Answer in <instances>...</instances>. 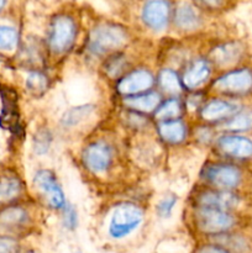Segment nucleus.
Instances as JSON below:
<instances>
[{"mask_svg": "<svg viewBox=\"0 0 252 253\" xmlns=\"http://www.w3.org/2000/svg\"><path fill=\"white\" fill-rule=\"evenodd\" d=\"M83 35V21L77 9L66 5L49 14L41 35L49 68H57L76 52Z\"/></svg>", "mask_w": 252, "mask_h": 253, "instance_id": "nucleus-2", "label": "nucleus"}, {"mask_svg": "<svg viewBox=\"0 0 252 253\" xmlns=\"http://www.w3.org/2000/svg\"><path fill=\"white\" fill-rule=\"evenodd\" d=\"M31 188L35 200L51 211L59 212L68 203L58 177L51 168H37L32 175Z\"/></svg>", "mask_w": 252, "mask_h": 253, "instance_id": "nucleus-14", "label": "nucleus"}, {"mask_svg": "<svg viewBox=\"0 0 252 253\" xmlns=\"http://www.w3.org/2000/svg\"><path fill=\"white\" fill-rule=\"evenodd\" d=\"M0 253H21V244L16 236L0 234Z\"/></svg>", "mask_w": 252, "mask_h": 253, "instance_id": "nucleus-34", "label": "nucleus"}, {"mask_svg": "<svg viewBox=\"0 0 252 253\" xmlns=\"http://www.w3.org/2000/svg\"><path fill=\"white\" fill-rule=\"evenodd\" d=\"M219 132L252 133V105L245 104L236 114L216 126Z\"/></svg>", "mask_w": 252, "mask_h": 253, "instance_id": "nucleus-26", "label": "nucleus"}, {"mask_svg": "<svg viewBox=\"0 0 252 253\" xmlns=\"http://www.w3.org/2000/svg\"><path fill=\"white\" fill-rule=\"evenodd\" d=\"M10 1L11 0H0V15H2L4 12L7 11L10 6Z\"/></svg>", "mask_w": 252, "mask_h": 253, "instance_id": "nucleus-36", "label": "nucleus"}, {"mask_svg": "<svg viewBox=\"0 0 252 253\" xmlns=\"http://www.w3.org/2000/svg\"><path fill=\"white\" fill-rule=\"evenodd\" d=\"M207 91L209 95L247 103L252 99V64L247 63L216 73Z\"/></svg>", "mask_w": 252, "mask_h": 253, "instance_id": "nucleus-9", "label": "nucleus"}, {"mask_svg": "<svg viewBox=\"0 0 252 253\" xmlns=\"http://www.w3.org/2000/svg\"><path fill=\"white\" fill-rule=\"evenodd\" d=\"M54 133L47 125H40L32 135V151L36 157H44L53 146Z\"/></svg>", "mask_w": 252, "mask_h": 253, "instance_id": "nucleus-29", "label": "nucleus"}, {"mask_svg": "<svg viewBox=\"0 0 252 253\" xmlns=\"http://www.w3.org/2000/svg\"><path fill=\"white\" fill-rule=\"evenodd\" d=\"M245 104H246V101L234 100V99L224 98V96L209 95L208 94V96L203 101L199 110L197 111L192 121L219 126L220 124H222L227 119L231 118L234 114H236Z\"/></svg>", "mask_w": 252, "mask_h": 253, "instance_id": "nucleus-19", "label": "nucleus"}, {"mask_svg": "<svg viewBox=\"0 0 252 253\" xmlns=\"http://www.w3.org/2000/svg\"><path fill=\"white\" fill-rule=\"evenodd\" d=\"M32 199L20 170L15 166H0V207Z\"/></svg>", "mask_w": 252, "mask_h": 253, "instance_id": "nucleus-20", "label": "nucleus"}, {"mask_svg": "<svg viewBox=\"0 0 252 253\" xmlns=\"http://www.w3.org/2000/svg\"><path fill=\"white\" fill-rule=\"evenodd\" d=\"M250 166L210 155L200 167L198 182L217 189L251 195L252 169Z\"/></svg>", "mask_w": 252, "mask_h": 253, "instance_id": "nucleus-4", "label": "nucleus"}, {"mask_svg": "<svg viewBox=\"0 0 252 253\" xmlns=\"http://www.w3.org/2000/svg\"><path fill=\"white\" fill-rule=\"evenodd\" d=\"M163 98L165 96L157 89H153V90L146 91V93L142 94H137V95L125 96V98L118 99V104L121 108L131 109V110L140 111V113L152 115L153 111L157 109L161 101L163 100Z\"/></svg>", "mask_w": 252, "mask_h": 253, "instance_id": "nucleus-24", "label": "nucleus"}, {"mask_svg": "<svg viewBox=\"0 0 252 253\" xmlns=\"http://www.w3.org/2000/svg\"><path fill=\"white\" fill-rule=\"evenodd\" d=\"M61 214V222L62 226L67 231H76L79 225V215L78 210L71 203H67L66 207L59 211Z\"/></svg>", "mask_w": 252, "mask_h": 253, "instance_id": "nucleus-33", "label": "nucleus"}, {"mask_svg": "<svg viewBox=\"0 0 252 253\" xmlns=\"http://www.w3.org/2000/svg\"><path fill=\"white\" fill-rule=\"evenodd\" d=\"M146 40V37H138L126 48L105 57L96 67L99 77L111 86L133 67L146 62V46L141 49Z\"/></svg>", "mask_w": 252, "mask_h": 253, "instance_id": "nucleus-10", "label": "nucleus"}, {"mask_svg": "<svg viewBox=\"0 0 252 253\" xmlns=\"http://www.w3.org/2000/svg\"><path fill=\"white\" fill-rule=\"evenodd\" d=\"M193 253H231L226 247L211 240H200Z\"/></svg>", "mask_w": 252, "mask_h": 253, "instance_id": "nucleus-35", "label": "nucleus"}, {"mask_svg": "<svg viewBox=\"0 0 252 253\" xmlns=\"http://www.w3.org/2000/svg\"><path fill=\"white\" fill-rule=\"evenodd\" d=\"M21 39V31L16 25L0 22V52L15 51L16 53Z\"/></svg>", "mask_w": 252, "mask_h": 253, "instance_id": "nucleus-30", "label": "nucleus"}, {"mask_svg": "<svg viewBox=\"0 0 252 253\" xmlns=\"http://www.w3.org/2000/svg\"><path fill=\"white\" fill-rule=\"evenodd\" d=\"M178 204V197L173 193L165 194L155 205V212L160 219H169L173 214V210Z\"/></svg>", "mask_w": 252, "mask_h": 253, "instance_id": "nucleus-32", "label": "nucleus"}, {"mask_svg": "<svg viewBox=\"0 0 252 253\" xmlns=\"http://www.w3.org/2000/svg\"><path fill=\"white\" fill-rule=\"evenodd\" d=\"M39 203L35 199L0 207V230L2 234L16 236L31 231L37 222Z\"/></svg>", "mask_w": 252, "mask_h": 253, "instance_id": "nucleus-13", "label": "nucleus"}, {"mask_svg": "<svg viewBox=\"0 0 252 253\" xmlns=\"http://www.w3.org/2000/svg\"><path fill=\"white\" fill-rule=\"evenodd\" d=\"M73 253H84V252H82V251H76V252H73Z\"/></svg>", "mask_w": 252, "mask_h": 253, "instance_id": "nucleus-37", "label": "nucleus"}, {"mask_svg": "<svg viewBox=\"0 0 252 253\" xmlns=\"http://www.w3.org/2000/svg\"><path fill=\"white\" fill-rule=\"evenodd\" d=\"M153 132L165 147H182L190 143L192 120L184 116L172 120L156 121Z\"/></svg>", "mask_w": 252, "mask_h": 253, "instance_id": "nucleus-21", "label": "nucleus"}, {"mask_svg": "<svg viewBox=\"0 0 252 253\" xmlns=\"http://www.w3.org/2000/svg\"><path fill=\"white\" fill-rule=\"evenodd\" d=\"M128 158L127 145L109 127L94 128L83 138L78 151L82 170L93 180L103 183L120 180Z\"/></svg>", "mask_w": 252, "mask_h": 253, "instance_id": "nucleus-1", "label": "nucleus"}, {"mask_svg": "<svg viewBox=\"0 0 252 253\" xmlns=\"http://www.w3.org/2000/svg\"><path fill=\"white\" fill-rule=\"evenodd\" d=\"M138 36L131 25L113 19H96L84 30L79 51L86 63L98 67L105 57L130 46Z\"/></svg>", "mask_w": 252, "mask_h": 253, "instance_id": "nucleus-3", "label": "nucleus"}, {"mask_svg": "<svg viewBox=\"0 0 252 253\" xmlns=\"http://www.w3.org/2000/svg\"><path fill=\"white\" fill-rule=\"evenodd\" d=\"M217 135H219V131H217L216 126L192 121L190 143H194L198 147H207L210 150Z\"/></svg>", "mask_w": 252, "mask_h": 253, "instance_id": "nucleus-28", "label": "nucleus"}, {"mask_svg": "<svg viewBox=\"0 0 252 253\" xmlns=\"http://www.w3.org/2000/svg\"><path fill=\"white\" fill-rule=\"evenodd\" d=\"M147 209L135 199H123L106 209L104 234L110 242L120 244L132 239L143 227Z\"/></svg>", "mask_w": 252, "mask_h": 253, "instance_id": "nucleus-5", "label": "nucleus"}, {"mask_svg": "<svg viewBox=\"0 0 252 253\" xmlns=\"http://www.w3.org/2000/svg\"><path fill=\"white\" fill-rule=\"evenodd\" d=\"M179 74L185 93H195L208 90L216 72L209 59L199 51L183 64Z\"/></svg>", "mask_w": 252, "mask_h": 253, "instance_id": "nucleus-17", "label": "nucleus"}, {"mask_svg": "<svg viewBox=\"0 0 252 253\" xmlns=\"http://www.w3.org/2000/svg\"><path fill=\"white\" fill-rule=\"evenodd\" d=\"M199 43L200 52L209 59L216 73L251 63V47L241 37L212 36Z\"/></svg>", "mask_w": 252, "mask_h": 253, "instance_id": "nucleus-7", "label": "nucleus"}, {"mask_svg": "<svg viewBox=\"0 0 252 253\" xmlns=\"http://www.w3.org/2000/svg\"><path fill=\"white\" fill-rule=\"evenodd\" d=\"M156 89L165 98L184 96L185 91L180 81L179 71L173 67L161 66L156 71Z\"/></svg>", "mask_w": 252, "mask_h": 253, "instance_id": "nucleus-23", "label": "nucleus"}, {"mask_svg": "<svg viewBox=\"0 0 252 253\" xmlns=\"http://www.w3.org/2000/svg\"><path fill=\"white\" fill-rule=\"evenodd\" d=\"M48 71L47 68L25 69V90L30 96L41 98L46 95L52 86V77Z\"/></svg>", "mask_w": 252, "mask_h": 253, "instance_id": "nucleus-25", "label": "nucleus"}, {"mask_svg": "<svg viewBox=\"0 0 252 253\" xmlns=\"http://www.w3.org/2000/svg\"><path fill=\"white\" fill-rule=\"evenodd\" d=\"M210 16L192 0H175L169 35L179 39H190L205 35Z\"/></svg>", "mask_w": 252, "mask_h": 253, "instance_id": "nucleus-12", "label": "nucleus"}, {"mask_svg": "<svg viewBox=\"0 0 252 253\" xmlns=\"http://www.w3.org/2000/svg\"><path fill=\"white\" fill-rule=\"evenodd\" d=\"M110 88L116 99L153 90L156 89V69L151 64L142 62L124 74Z\"/></svg>", "mask_w": 252, "mask_h": 253, "instance_id": "nucleus-16", "label": "nucleus"}, {"mask_svg": "<svg viewBox=\"0 0 252 253\" xmlns=\"http://www.w3.org/2000/svg\"><path fill=\"white\" fill-rule=\"evenodd\" d=\"M153 121L172 120V119H179L187 116L185 110L184 98L183 96H168L163 98L160 105L157 106L152 115Z\"/></svg>", "mask_w": 252, "mask_h": 253, "instance_id": "nucleus-27", "label": "nucleus"}, {"mask_svg": "<svg viewBox=\"0 0 252 253\" xmlns=\"http://www.w3.org/2000/svg\"><path fill=\"white\" fill-rule=\"evenodd\" d=\"M185 224L200 240L212 239L241 226L242 212L185 205Z\"/></svg>", "mask_w": 252, "mask_h": 253, "instance_id": "nucleus-6", "label": "nucleus"}, {"mask_svg": "<svg viewBox=\"0 0 252 253\" xmlns=\"http://www.w3.org/2000/svg\"><path fill=\"white\" fill-rule=\"evenodd\" d=\"M98 114V105L93 103L69 106L59 118L58 127L64 135H84V137H85L88 133H90L95 128V126L93 125L95 124Z\"/></svg>", "mask_w": 252, "mask_h": 253, "instance_id": "nucleus-18", "label": "nucleus"}, {"mask_svg": "<svg viewBox=\"0 0 252 253\" xmlns=\"http://www.w3.org/2000/svg\"><path fill=\"white\" fill-rule=\"evenodd\" d=\"M175 0H140L133 30L142 37L169 35Z\"/></svg>", "mask_w": 252, "mask_h": 253, "instance_id": "nucleus-8", "label": "nucleus"}, {"mask_svg": "<svg viewBox=\"0 0 252 253\" xmlns=\"http://www.w3.org/2000/svg\"><path fill=\"white\" fill-rule=\"evenodd\" d=\"M116 120H118L119 125L125 131L130 132L131 135L153 132L155 121H153L152 116L148 115V114L119 106Z\"/></svg>", "mask_w": 252, "mask_h": 253, "instance_id": "nucleus-22", "label": "nucleus"}, {"mask_svg": "<svg viewBox=\"0 0 252 253\" xmlns=\"http://www.w3.org/2000/svg\"><path fill=\"white\" fill-rule=\"evenodd\" d=\"M210 155L234 162L252 165V133L219 132Z\"/></svg>", "mask_w": 252, "mask_h": 253, "instance_id": "nucleus-15", "label": "nucleus"}, {"mask_svg": "<svg viewBox=\"0 0 252 253\" xmlns=\"http://www.w3.org/2000/svg\"><path fill=\"white\" fill-rule=\"evenodd\" d=\"M192 1L210 17L229 11L235 4V0H192Z\"/></svg>", "mask_w": 252, "mask_h": 253, "instance_id": "nucleus-31", "label": "nucleus"}, {"mask_svg": "<svg viewBox=\"0 0 252 253\" xmlns=\"http://www.w3.org/2000/svg\"><path fill=\"white\" fill-rule=\"evenodd\" d=\"M249 200H251L249 194L217 189L197 182L188 194L187 205L242 212Z\"/></svg>", "mask_w": 252, "mask_h": 253, "instance_id": "nucleus-11", "label": "nucleus"}]
</instances>
